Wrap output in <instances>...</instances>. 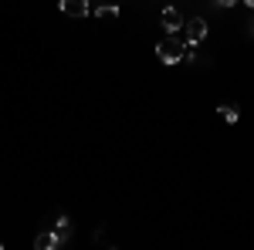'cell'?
<instances>
[{"instance_id": "1", "label": "cell", "mask_w": 254, "mask_h": 250, "mask_svg": "<svg viewBox=\"0 0 254 250\" xmlns=\"http://www.w3.org/2000/svg\"><path fill=\"white\" fill-rule=\"evenodd\" d=\"M156 58L163 61V64H170V68H173V64H180V61L187 58V44H183L180 38H163L156 44Z\"/></svg>"}, {"instance_id": "2", "label": "cell", "mask_w": 254, "mask_h": 250, "mask_svg": "<svg viewBox=\"0 0 254 250\" xmlns=\"http://www.w3.org/2000/svg\"><path fill=\"white\" fill-rule=\"evenodd\" d=\"M159 20H163V31H166V34H180V31H183V14H180L176 7H163Z\"/></svg>"}, {"instance_id": "3", "label": "cell", "mask_w": 254, "mask_h": 250, "mask_svg": "<svg viewBox=\"0 0 254 250\" xmlns=\"http://www.w3.org/2000/svg\"><path fill=\"white\" fill-rule=\"evenodd\" d=\"M58 10H61V14H68V17H85V14H92L88 0H61Z\"/></svg>"}, {"instance_id": "4", "label": "cell", "mask_w": 254, "mask_h": 250, "mask_svg": "<svg viewBox=\"0 0 254 250\" xmlns=\"http://www.w3.org/2000/svg\"><path fill=\"white\" fill-rule=\"evenodd\" d=\"M183 31H187V41H190V44H200V41L207 38V20L193 17L190 24H183Z\"/></svg>"}, {"instance_id": "5", "label": "cell", "mask_w": 254, "mask_h": 250, "mask_svg": "<svg viewBox=\"0 0 254 250\" xmlns=\"http://www.w3.org/2000/svg\"><path fill=\"white\" fill-rule=\"evenodd\" d=\"M61 244H64V240L58 237V230H44V233L34 237V247H38V250H58Z\"/></svg>"}, {"instance_id": "6", "label": "cell", "mask_w": 254, "mask_h": 250, "mask_svg": "<svg viewBox=\"0 0 254 250\" xmlns=\"http://www.w3.org/2000/svg\"><path fill=\"white\" fill-rule=\"evenodd\" d=\"M92 14H95V17H102V20H116L119 17V7L112 3V0H105V3H102V7H95Z\"/></svg>"}, {"instance_id": "7", "label": "cell", "mask_w": 254, "mask_h": 250, "mask_svg": "<svg viewBox=\"0 0 254 250\" xmlns=\"http://www.w3.org/2000/svg\"><path fill=\"white\" fill-rule=\"evenodd\" d=\"M217 115L224 118L227 125H234L237 118H241V112H237V105H220V108H217Z\"/></svg>"}, {"instance_id": "8", "label": "cell", "mask_w": 254, "mask_h": 250, "mask_svg": "<svg viewBox=\"0 0 254 250\" xmlns=\"http://www.w3.org/2000/svg\"><path fill=\"white\" fill-rule=\"evenodd\" d=\"M55 230H58V237H61V240H68V237H71V220H68L64 213L58 216V223H55Z\"/></svg>"}, {"instance_id": "9", "label": "cell", "mask_w": 254, "mask_h": 250, "mask_svg": "<svg viewBox=\"0 0 254 250\" xmlns=\"http://www.w3.org/2000/svg\"><path fill=\"white\" fill-rule=\"evenodd\" d=\"M214 3H217V7H234L237 0H214Z\"/></svg>"}, {"instance_id": "10", "label": "cell", "mask_w": 254, "mask_h": 250, "mask_svg": "<svg viewBox=\"0 0 254 250\" xmlns=\"http://www.w3.org/2000/svg\"><path fill=\"white\" fill-rule=\"evenodd\" d=\"M244 3H248V7H254V0H244Z\"/></svg>"}, {"instance_id": "11", "label": "cell", "mask_w": 254, "mask_h": 250, "mask_svg": "<svg viewBox=\"0 0 254 250\" xmlns=\"http://www.w3.org/2000/svg\"><path fill=\"white\" fill-rule=\"evenodd\" d=\"M112 3H116V0H112Z\"/></svg>"}]
</instances>
